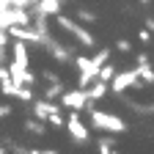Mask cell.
I'll use <instances>...</instances> for the list:
<instances>
[{"mask_svg":"<svg viewBox=\"0 0 154 154\" xmlns=\"http://www.w3.org/2000/svg\"><path fill=\"white\" fill-rule=\"evenodd\" d=\"M138 83H140V77H138V72H135V69H127V72H119V69H116V74L107 80V88H110L113 94H121V91L138 85Z\"/></svg>","mask_w":154,"mask_h":154,"instance_id":"obj_3","label":"cell"},{"mask_svg":"<svg viewBox=\"0 0 154 154\" xmlns=\"http://www.w3.org/2000/svg\"><path fill=\"white\" fill-rule=\"evenodd\" d=\"M25 129L33 132V135H44V132H47V124H44L42 119H28V121H25Z\"/></svg>","mask_w":154,"mask_h":154,"instance_id":"obj_12","label":"cell"},{"mask_svg":"<svg viewBox=\"0 0 154 154\" xmlns=\"http://www.w3.org/2000/svg\"><path fill=\"white\" fill-rule=\"evenodd\" d=\"M50 113H61V110H58V105L52 102V99H38L36 105H33V119H47V116Z\"/></svg>","mask_w":154,"mask_h":154,"instance_id":"obj_9","label":"cell"},{"mask_svg":"<svg viewBox=\"0 0 154 154\" xmlns=\"http://www.w3.org/2000/svg\"><path fill=\"white\" fill-rule=\"evenodd\" d=\"M140 3H151V0H140Z\"/></svg>","mask_w":154,"mask_h":154,"instance_id":"obj_26","label":"cell"},{"mask_svg":"<svg viewBox=\"0 0 154 154\" xmlns=\"http://www.w3.org/2000/svg\"><path fill=\"white\" fill-rule=\"evenodd\" d=\"M77 17H80L83 22H94V19H96V14H94V11H88V8H80V11H77Z\"/></svg>","mask_w":154,"mask_h":154,"instance_id":"obj_20","label":"cell"},{"mask_svg":"<svg viewBox=\"0 0 154 154\" xmlns=\"http://www.w3.org/2000/svg\"><path fill=\"white\" fill-rule=\"evenodd\" d=\"M14 88H17V85H14V80H11L8 74H6V77H0V91H3L6 96H14Z\"/></svg>","mask_w":154,"mask_h":154,"instance_id":"obj_18","label":"cell"},{"mask_svg":"<svg viewBox=\"0 0 154 154\" xmlns=\"http://www.w3.org/2000/svg\"><path fill=\"white\" fill-rule=\"evenodd\" d=\"M113 74H116V66H113V63H107V61H105L99 69H96V77H99V80H105V83L110 80Z\"/></svg>","mask_w":154,"mask_h":154,"instance_id":"obj_15","label":"cell"},{"mask_svg":"<svg viewBox=\"0 0 154 154\" xmlns=\"http://www.w3.org/2000/svg\"><path fill=\"white\" fill-rule=\"evenodd\" d=\"M14 96H17L19 102H25V105L33 102V91H30V85H17V88H14Z\"/></svg>","mask_w":154,"mask_h":154,"instance_id":"obj_13","label":"cell"},{"mask_svg":"<svg viewBox=\"0 0 154 154\" xmlns=\"http://www.w3.org/2000/svg\"><path fill=\"white\" fill-rule=\"evenodd\" d=\"M105 61H110V50H99V52L91 58V66H94V69H99Z\"/></svg>","mask_w":154,"mask_h":154,"instance_id":"obj_17","label":"cell"},{"mask_svg":"<svg viewBox=\"0 0 154 154\" xmlns=\"http://www.w3.org/2000/svg\"><path fill=\"white\" fill-rule=\"evenodd\" d=\"M61 91H63L61 80H52V83L47 85V91H44V99H58V96H61Z\"/></svg>","mask_w":154,"mask_h":154,"instance_id":"obj_14","label":"cell"},{"mask_svg":"<svg viewBox=\"0 0 154 154\" xmlns=\"http://www.w3.org/2000/svg\"><path fill=\"white\" fill-rule=\"evenodd\" d=\"M11 52H14V63H19V66H30V55H28V47H25V42L14 38Z\"/></svg>","mask_w":154,"mask_h":154,"instance_id":"obj_10","label":"cell"},{"mask_svg":"<svg viewBox=\"0 0 154 154\" xmlns=\"http://www.w3.org/2000/svg\"><path fill=\"white\" fill-rule=\"evenodd\" d=\"M143 63H151V58H149V55H138V66H143Z\"/></svg>","mask_w":154,"mask_h":154,"instance_id":"obj_24","label":"cell"},{"mask_svg":"<svg viewBox=\"0 0 154 154\" xmlns=\"http://www.w3.org/2000/svg\"><path fill=\"white\" fill-rule=\"evenodd\" d=\"M55 22L61 25L63 30H69V33H72V36H74V38H77V42H80L83 47H94V36H91V33H88V28H83L80 22H74V19L63 17L61 11L55 14Z\"/></svg>","mask_w":154,"mask_h":154,"instance_id":"obj_1","label":"cell"},{"mask_svg":"<svg viewBox=\"0 0 154 154\" xmlns=\"http://www.w3.org/2000/svg\"><path fill=\"white\" fill-rule=\"evenodd\" d=\"M3 151H6V146H0V154H3Z\"/></svg>","mask_w":154,"mask_h":154,"instance_id":"obj_25","label":"cell"},{"mask_svg":"<svg viewBox=\"0 0 154 154\" xmlns=\"http://www.w3.org/2000/svg\"><path fill=\"white\" fill-rule=\"evenodd\" d=\"M58 99H61V105H63V107H69V110H77V113H80V110L88 105L85 88H72V91H66V88H63Z\"/></svg>","mask_w":154,"mask_h":154,"instance_id":"obj_4","label":"cell"},{"mask_svg":"<svg viewBox=\"0 0 154 154\" xmlns=\"http://www.w3.org/2000/svg\"><path fill=\"white\" fill-rule=\"evenodd\" d=\"M8 69V77H11V80H14V85H36V77H33V72H28V66H19V63H8L6 66Z\"/></svg>","mask_w":154,"mask_h":154,"instance_id":"obj_7","label":"cell"},{"mask_svg":"<svg viewBox=\"0 0 154 154\" xmlns=\"http://www.w3.org/2000/svg\"><path fill=\"white\" fill-rule=\"evenodd\" d=\"M91 124L96 129H105V132H124L127 129V121H121L119 116L105 113V110H91Z\"/></svg>","mask_w":154,"mask_h":154,"instance_id":"obj_2","label":"cell"},{"mask_svg":"<svg viewBox=\"0 0 154 154\" xmlns=\"http://www.w3.org/2000/svg\"><path fill=\"white\" fill-rule=\"evenodd\" d=\"M6 33H8V38H19V42H25V44H28V42H33V44H36V42H42L38 30H36L30 22H28V25H8Z\"/></svg>","mask_w":154,"mask_h":154,"instance_id":"obj_5","label":"cell"},{"mask_svg":"<svg viewBox=\"0 0 154 154\" xmlns=\"http://www.w3.org/2000/svg\"><path fill=\"white\" fill-rule=\"evenodd\" d=\"M138 77H143V83H151L154 80V72H151V63H143V66H135Z\"/></svg>","mask_w":154,"mask_h":154,"instance_id":"obj_16","label":"cell"},{"mask_svg":"<svg viewBox=\"0 0 154 154\" xmlns=\"http://www.w3.org/2000/svg\"><path fill=\"white\" fill-rule=\"evenodd\" d=\"M63 127L69 129V135H72V138L77 140V143H85L88 140V127L80 121V116H77V110H72V116H69V119L63 121Z\"/></svg>","mask_w":154,"mask_h":154,"instance_id":"obj_6","label":"cell"},{"mask_svg":"<svg viewBox=\"0 0 154 154\" xmlns=\"http://www.w3.org/2000/svg\"><path fill=\"white\" fill-rule=\"evenodd\" d=\"M138 38H140V42H149V38H151V30H149V28H143V30L138 33Z\"/></svg>","mask_w":154,"mask_h":154,"instance_id":"obj_22","label":"cell"},{"mask_svg":"<svg viewBox=\"0 0 154 154\" xmlns=\"http://www.w3.org/2000/svg\"><path fill=\"white\" fill-rule=\"evenodd\" d=\"M99 151H105V154L116 151V140H113V138H102V140H99Z\"/></svg>","mask_w":154,"mask_h":154,"instance_id":"obj_19","label":"cell"},{"mask_svg":"<svg viewBox=\"0 0 154 154\" xmlns=\"http://www.w3.org/2000/svg\"><path fill=\"white\" fill-rule=\"evenodd\" d=\"M6 116H11V107L8 105H0V119H6Z\"/></svg>","mask_w":154,"mask_h":154,"instance_id":"obj_23","label":"cell"},{"mask_svg":"<svg viewBox=\"0 0 154 154\" xmlns=\"http://www.w3.org/2000/svg\"><path fill=\"white\" fill-rule=\"evenodd\" d=\"M129 42H127V38H119V42H116V50H119V52H129Z\"/></svg>","mask_w":154,"mask_h":154,"instance_id":"obj_21","label":"cell"},{"mask_svg":"<svg viewBox=\"0 0 154 154\" xmlns=\"http://www.w3.org/2000/svg\"><path fill=\"white\" fill-rule=\"evenodd\" d=\"M61 11V0H36L33 3V14H42V17H55Z\"/></svg>","mask_w":154,"mask_h":154,"instance_id":"obj_8","label":"cell"},{"mask_svg":"<svg viewBox=\"0 0 154 154\" xmlns=\"http://www.w3.org/2000/svg\"><path fill=\"white\" fill-rule=\"evenodd\" d=\"M42 44H47V50H50V55L55 58V61H61V63H63V61H69V52H66L61 44H58V42H52L50 36H47V38H42Z\"/></svg>","mask_w":154,"mask_h":154,"instance_id":"obj_11","label":"cell"}]
</instances>
